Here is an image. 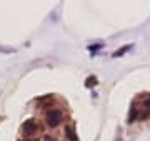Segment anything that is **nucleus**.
Instances as JSON below:
<instances>
[{
  "label": "nucleus",
  "instance_id": "f257e3e1",
  "mask_svg": "<svg viewBox=\"0 0 150 141\" xmlns=\"http://www.w3.org/2000/svg\"><path fill=\"white\" fill-rule=\"evenodd\" d=\"M47 123L52 128H57L59 125L64 123V113H62V110L59 108H50L47 111Z\"/></svg>",
  "mask_w": 150,
  "mask_h": 141
},
{
  "label": "nucleus",
  "instance_id": "f03ea898",
  "mask_svg": "<svg viewBox=\"0 0 150 141\" xmlns=\"http://www.w3.org/2000/svg\"><path fill=\"white\" fill-rule=\"evenodd\" d=\"M37 131V125L33 123V121H27L25 125H23V133L25 135H33Z\"/></svg>",
  "mask_w": 150,
  "mask_h": 141
}]
</instances>
